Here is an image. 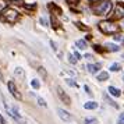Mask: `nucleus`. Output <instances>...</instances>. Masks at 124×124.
<instances>
[{
    "mask_svg": "<svg viewBox=\"0 0 124 124\" xmlns=\"http://www.w3.org/2000/svg\"><path fill=\"white\" fill-rule=\"evenodd\" d=\"M112 10V1L110 0H102L99 4L93 7V11L98 16H107Z\"/></svg>",
    "mask_w": 124,
    "mask_h": 124,
    "instance_id": "f257e3e1",
    "label": "nucleus"
},
{
    "mask_svg": "<svg viewBox=\"0 0 124 124\" xmlns=\"http://www.w3.org/2000/svg\"><path fill=\"white\" fill-rule=\"evenodd\" d=\"M99 29H101L103 34H116L118 32V25H116L112 21H101L99 23Z\"/></svg>",
    "mask_w": 124,
    "mask_h": 124,
    "instance_id": "f03ea898",
    "label": "nucleus"
},
{
    "mask_svg": "<svg viewBox=\"0 0 124 124\" xmlns=\"http://www.w3.org/2000/svg\"><path fill=\"white\" fill-rule=\"evenodd\" d=\"M1 18H3L4 21H7V23L14 24V23L18 20V13L16 11V10H13V8H7L6 11L3 13Z\"/></svg>",
    "mask_w": 124,
    "mask_h": 124,
    "instance_id": "7ed1b4c3",
    "label": "nucleus"
},
{
    "mask_svg": "<svg viewBox=\"0 0 124 124\" xmlns=\"http://www.w3.org/2000/svg\"><path fill=\"white\" fill-rule=\"evenodd\" d=\"M6 110H7V112H8V114H10V116H11V117L14 118L16 121H17V123L25 124V120H24V118L21 117V114L18 113L17 107H14V109H11V107H10V106H8V105H7V103H6Z\"/></svg>",
    "mask_w": 124,
    "mask_h": 124,
    "instance_id": "20e7f679",
    "label": "nucleus"
},
{
    "mask_svg": "<svg viewBox=\"0 0 124 124\" xmlns=\"http://www.w3.org/2000/svg\"><path fill=\"white\" fill-rule=\"evenodd\" d=\"M7 86H8V91L11 92V95L16 98V99H21V93L18 92L17 86H16V84L13 82V81H8V84H7Z\"/></svg>",
    "mask_w": 124,
    "mask_h": 124,
    "instance_id": "39448f33",
    "label": "nucleus"
},
{
    "mask_svg": "<svg viewBox=\"0 0 124 124\" xmlns=\"http://www.w3.org/2000/svg\"><path fill=\"white\" fill-rule=\"evenodd\" d=\"M57 95L60 96V99H62L66 105H71V99L68 98V95L63 91V88H60V86H57Z\"/></svg>",
    "mask_w": 124,
    "mask_h": 124,
    "instance_id": "423d86ee",
    "label": "nucleus"
},
{
    "mask_svg": "<svg viewBox=\"0 0 124 124\" xmlns=\"http://www.w3.org/2000/svg\"><path fill=\"white\" fill-rule=\"evenodd\" d=\"M114 16L118 18H124V4L121 1H118L114 7Z\"/></svg>",
    "mask_w": 124,
    "mask_h": 124,
    "instance_id": "0eeeda50",
    "label": "nucleus"
},
{
    "mask_svg": "<svg viewBox=\"0 0 124 124\" xmlns=\"http://www.w3.org/2000/svg\"><path fill=\"white\" fill-rule=\"evenodd\" d=\"M57 113H59V117L62 118V120H64V121H70L73 118L70 113L66 112V110H63V109H57Z\"/></svg>",
    "mask_w": 124,
    "mask_h": 124,
    "instance_id": "6e6552de",
    "label": "nucleus"
},
{
    "mask_svg": "<svg viewBox=\"0 0 124 124\" xmlns=\"http://www.w3.org/2000/svg\"><path fill=\"white\" fill-rule=\"evenodd\" d=\"M84 107L86 110H95L96 107H98V103H96V102H86L84 105Z\"/></svg>",
    "mask_w": 124,
    "mask_h": 124,
    "instance_id": "1a4fd4ad",
    "label": "nucleus"
},
{
    "mask_svg": "<svg viewBox=\"0 0 124 124\" xmlns=\"http://www.w3.org/2000/svg\"><path fill=\"white\" fill-rule=\"evenodd\" d=\"M109 93H110V95H113V96H116V98H118V96L121 95L120 89L114 88V86H109Z\"/></svg>",
    "mask_w": 124,
    "mask_h": 124,
    "instance_id": "9d476101",
    "label": "nucleus"
},
{
    "mask_svg": "<svg viewBox=\"0 0 124 124\" xmlns=\"http://www.w3.org/2000/svg\"><path fill=\"white\" fill-rule=\"evenodd\" d=\"M101 67H102L101 64H89L86 68H88V71H89L91 74H95L96 71H98V68H101Z\"/></svg>",
    "mask_w": 124,
    "mask_h": 124,
    "instance_id": "9b49d317",
    "label": "nucleus"
},
{
    "mask_svg": "<svg viewBox=\"0 0 124 124\" xmlns=\"http://www.w3.org/2000/svg\"><path fill=\"white\" fill-rule=\"evenodd\" d=\"M49 8H50L52 11L56 13V16H62V8H59L56 4H49Z\"/></svg>",
    "mask_w": 124,
    "mask_h": 124,
    "instance_id": "f8f14e48",
    "label": "nucleus"
},
{
    "mask_svg": "<svg viewBox=\"0 0 124 124\" xmlns=\"http://www.w3.org/2000/svg\"><path fill=\"white\" fill-rule=\"evenodd\" d=\"M75 45L78 46L81 50H85V49L88 47V45H86V42H85V40H77V42H75Z\"/></svg>",
    "mask_w": 124,
    "mask_h": 124,
    "instance_id": "ddd939ff",
    "label": "nucleus"
},
{
    "mask_svg": "<svg viewBox=\"0 0 124 124\" xmlns=\"http://www.w3.org/2000/svg\"><path fill=\"white\" fill-rule=\"evenodd\" d=\"M109 78V74L106 71H102L101 74H98V81H106Z\"/></svg>",
    "mask_w": 124,
    "mask_h": 124,
    "instance_id": "4468645a",
    "label": "nucleus"
},
{
    "mask_svg": "<svg viewBox=\"0 0 124 124\" xmlns=\"http://www.w3.org/2000/svg\"><path fill=\"white\" fill-rule=\"evenodd\" d=\"M14 74H16V77H20V78H23L24 79V77H25V74H24V70L23 68H16V71H14Z\"/></svg>",
    "mask_w": 124,
    "mask_h": 124,
    "instance_id": "2eb2a0df",
    "label": "nucleus"
},
{
    "mask_svg": "<svg viewBox=\"0 0 124 124\" xmlns=\"http://www.w3.org/2000/svg\"><path fill=\"white\" fill-rule=\"evenodd\" d=\"M106 47H107V50H110V52H118V46L114 45V43H107Z\"/></svg>",
    "mask_w": 124,
    "mask_h": 124,
    "instance_id": "dca6fc26",
    "label": "nucleus"
},
{
    "mask_svg": "<svg viewBox=\"0 0 124 124\" xmlns=\"http://www.w3.org/2000/svg\"><path fill=\"white\" fill-rule=\"evenodd\" d=\"M85 124H98V120L93 117H88L85 118Z\"/></svg>",
    "mask_w": 124,
    "mask_h": 124,
    "instance_id": "f3484780",
    "label": "nucleus"
},
{
    "mask_svg": "<svg viewBox=\"0 0 124 124\" xmlns=\"http://www.w3.org/2000/svg\"><path fill=\"white\" fill-rule=\"evenodd\" d=\"M31 85H32V88H35V89H38V88L40 86V84H39L38 79H32V81H31Z\"/></svg>",
    "mask_w": 124,
    "mask_h": 124,
    "instance_id": "a211bd4d",
    "label": "nucleus"
},
{
    "mask_svg": "<svg viewBox=\"0 0 124 124\" xmlns=\"http://www.w3.org/2000/svg\"><path fill=\"white\" fill-rule=\"evenodd\" d=\"M110 70H112L113 73H116V71H118V70H120V64H118V63H114V64H113L112 67H110Z\"/></svg>",
    "mask_w": 124,
    "mask_h": 124,
    "instance_id": "6ab92c4d",
    "label": "nucleus"
},
{
    "mask_svg": "<svg viewBox=\"0 0 124 124\" xmlns=\"http://www.w3.org/2000/svg\"><path fill=\"white\" fill-rule=\"evenodd\" d=\"M6 7H7V3L4 1V0H0V11H3Z\"/></svg>",
    "mask_w": 124,
    "mask_h": 124,
    "instance_id": "aec40b11",
    "label": "nucleus"
},
{
    "mask_svg": "<svg viewBox=\"0 0 124 124\" xmlns=\"http://www.w3.org/2000/svg\"><path fill=\"white\" fill-rule=\"evenodd\" d=\"M66 82H67L70 86H77V84L74 82V79H71V78H67V79H66Z\"/></svg>",
    "mask_w": 124,
    "mask_h": 124,
    "instance_id": "412c9836",
    "label": "nucleus"
},
{
    "mask_svg": "<svg viewBox=\"0 0 124 124\" xmlns=\"http://www.w3.org/2000/svg\"><path fill=\"white\" fill-rule=\"evenodd\" d=\"M38 103H39L40 106H43V107H46V106H47V103H46V102L43 101L42 98H39V99H38Z\"/></svg>",
    "mask_w": 124,
    "mask_h": 124,
    "instance_id": "4be33fe9",
    "label": "nucleus"
},
{
    "mask_svg": "<svg viewBox=\"0 0 124 124\" xmlns=\"http://www.w3.org/2000/svg\"><path fill=\"white\" fill-rule=\"evenodd\" d=\"M68 60H70V63H71V64H75V63H77V60L73 57V54H68Z\"/></svg>",
    "mask_w": 124,
    "mask_h": 124,
    "instance_id": "5701e85b",
    "label": "nucleus"
},
{
    "mask_svg": "<svg viewBox=\"0 0 124 124\" xmlns=\"http://www.w3.org/2000/svg\"><path fill=\"white\" fill-rule=\"evenodd\" d=\"M118 124H124V113L120 114V117H118Z\"/></svg>",
    "mask_w": 124,
    "mask_h": 124,
    "instance_id": "b1692460",
    "label": "nucleus"
},
{
    "mask_svg": "<svg viewBox=\"0 0 124 124\" xmlns=\"http://www.w3.org/2000/svg\"><path fill=\"white\" fill-rule=\"evenodd\" d=\"M40 24H42L43 27H47V25H49V24H47V20H46V18H40Z\"/></svg>",
    "mask_w": 124,
    "mask_h": 124,
    "instance_id": "393cba45",
    "label": "nucleus"
},
{
    "mask_svg": "<svg viewBox=\"0 0 124 124\" xmlns=\"http://www.w3.org/2000/svg\"><path fill=\"white\" fill-rule=\"evenodd\" d=\"M38 71H39V74H40V75H43V78H45V77H46V73H45V68H42V67H40L39 70H38Z\"/></svg>",
    "mask_w": 124,
    "mask_h": 124,
    "instance_id": "a878e982",
    "label": "nucleus"
},
{
    "mask_svg": "<svg viewBox=\"0 0 124 124\" xmlns=\"http://www.w3.org/2000/svg\"><path fill=\"white\" fill-rule=\"evenodd\" d=\"M114 39L117 40V42H121V40H123V36H121V35H116V36H114Z\"/></svg>",
    "mask_w": 124,
    "mask_h": 124,
    "instance_id": "bb28decb",
    "label": "nucleus"
},
{
    "mask_svg": "<svg viewBox=\"0 0 124 124\" xmlns=\"http://www.w3.org/2000/svg\"><path fill=\"white\" fill-rule=\"evenodd\" d=\"M66 1H67L68 4H75V3H78L79 0H66Z\"/></svg>",
    "mask_w": 124,
    "mask_h": 124,
    "instance_id": "cd10ccee",
    "label": "nucleus"
},
{
    "mask_svg": "<svg viewBox=\"0 0 124 124\" xmlns=\"http://www.w3.org/2000/svg\"><path fill=\"white\" fill-rule=\"evenodd\" d=\"M84 89L86 91V92H88V95H92V92H91V89H89V86H88V85H85Z\"/></svg>",
    "mask_w": 124,
    "mask_h": 124,
    "instance_id": "c85d7f7f",
    "label": "nucleus"
},
{
    "mask_svg": "<svg viewBox=\"0 0 124 124\" xmlns=\"http://www.w3.org/2000/svg\"><path fill=\"white\" fill-rule=\"evenodd\" d=\"M73 57H75V60H78V59H79L81 56H79V53H78V52H75V53L73 54Z\"/></svg>",
    "mask_w": 124,
    "mask_h": 124,
    "instance_id": "c756f323",
    "label": "nucleus"
},
{
    "mask_svg": "<svg viewBox=\"0 0 124 124\" xmlns=\"http://www.w3.org/2000/svg\"><path fill=\"white\" fill-rule=\"evenodd\" d=\"M0 124H7V123H6V120L3 118V116H1V114H0Z\"/></svg>",
    "mask_w": 124,
    "mask_h": 124,
    "instance_id": "7c9ffc66",
    "label": "nucleus"
},
{
    "mask_svg": "<svg viewBox=\"0 0 124 124\" xmlns=\"http://www.w3.org/2000/svg\"><path fill=\"white\" fill-rule=\"evenodd\" d=\"M85 59H88V60H92V54H86V56H85Z\"/></svg>",
    "mask_w": 124,
    "mask_h": 124,
    "instance_id": "2f4dec72",
    "label": "nucleus"
},
{
    "mask_svg": "<svg viewBox=\"0 0 124 124\" xmlns=\"http://www.w3.org/2000/svg\"><path fill=\"white\" fill-rule=\"evenodd\" d=\"M91 3H95V1H99V0H89Z\"/></svg>",
    "mask_w": 124,
    "mask_h": 124,
    "instance_id": "473e14b6",
    "label": "nucleus"
},
{
    "mask_svg": "<svg viewBox=\"0 0 124 124\" xmlns=\"http://www.w3.org/2000/svg\"><path fill=\"white\" fill-rule=\"evenodd\" d=\"M1 79H3V77H1V74H0V81H1Z\"/></svg>",
    "mask_w": 124,
    "mask_h": 124,
    "instance_id": "72a5a7b5",
    "label": "nucleus"
}]
</instances>
